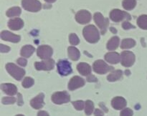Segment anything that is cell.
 Here are the masks:
<instances>
[{
	"label": "cell",
	"instance_id": "obj_8",
	"mask_svg": "<svg viewBox=\"0 0 147 116\" xmlns=\"http://www.w3.org/2000/svg\"><path fill=\"white\" fill-rule=\"evenodd\" d=\"M94 21L98 27L101 30L102 34H105L109 24V19L105 18L100 12H96L94 14Z\"/></svg>",
	"mask_w": 147,
	"mask_h": 116
},
{
	"label": "cell",
	"instance_id": "obj_2",
	"mask_svg": "<svg viewBox=\"0 0 147 116\" xmlns=\"http://www.w3.org/2000/svg\"><path fill=\"white\" fill-rule=\"evenodd\" d=\"M6 70L10 75L12 76L15 80H20L25 74V71L21 67H17L14 63H8L6 65Z\"/></svg>",
	"mask_w": 147,
	"mask_h": 116
},
{
	"label": "cell",
	"instance_id": "obj_10",
	"mask_svg": "<svg viewBox=\"0 0 147 116\" xmlns=\"http://www.w3.org/2000/svg\"><path fill=\"white\" fill-rule=\"evenodd\" d=\"M37 55L42 60H49L53 53V50L51 47L48 45H42L37 48Z\"/></svg>",
	"mask_w": 147,
	"mask_h": 116
},
{
	"label": "cell",
	"instance_id": "obj_27",
	"mask_svg": "<svg viewBox=\"0 0 147 116\" xmlns=\"http://www.w3.org/2000/svg\"><path fill=\"white\" fill-rule=\"evenodd\" d=\"M137 24L140 28L147 30V15H141L137 19Z\"/></svg>",
	"mask_w": 147,
	"mask_h": 116
},
{
	"label": "cell",
	"instance_id": "obj_33",
	"mask_svg": "<svg viewBox=\"0 0 147 116\" xmlns=\"http://www.w3.org/2000/svg\"><path fill=\"white\" fill-rule=\"evenodd\" d=\"M73 105L75 107V108L78 110H82L85 107V103L82 100H78V101L73 102Z\"/></svg>",
	"mask_w": 147,
	"mask_h": 116
},
{
	"label": "cell",
	"instance_id": "obj_7",
	"mask_svg": "<svg viewBox=\"0 0 147 116\" xmlns=\"http://www.w3.org/2000/svg\"><path fill=\"white\" fill-rule=\"evenodd\" d=\"M57 68L59 74L63 76L68 75V74H71L73 72L71 64L68 61L65 60H59L57 64Z\"/></svg>",
	"mask_w": 147,
	"mask_h": 116
},
{
	"label": "cell",
	"instance_id": "obj_43",
	"mask_svg": "<svg viewBox=\"0 0 147 116\" xmlns=\"http://www.w3.org/2000/svg\"><path fill=\"white\" fill-rule=\"evenodd\" d=\"M110 30H111V32H113V33H116V32H117V31H116V29H114V28H113V27H111Z\"/></svg>",
	"mask_w": 147,
	"mask_h": 116
},
{
	"label": "cell",
	"instance_id": "obj_13",
	"mask_svg": "<svg viewBox=\"0 0 147 116\" xmlns=\"http://www.w3.org/2000/svg\"><path fill=\"white\" fill-rule=\"evenodd\" d=\"M85 84V80L79 76H74L72 77L68 83V89L70 90H75L79 87H83Z\"/></svg>",
	"mask_w": 147,
	"mask_h": 116
},
{
	"label": "cell",
	"instance_id": "obj_9",
	"mask_svg": "<svg viewBox=\"0 0 147 116\" xmlns=\"http://www.w3.org/2000/svg\"><path fill=\"white\" fill-rule=\"evenodd\" d=\"M135 62V55L130 51H123L121 54V62L124 67H131Z\"/></svg>",
	"mask_w": 147,
	"mask_h": 116
},
{
	"label": "cell",
	"instance_id": "obj_28",
	"mask_svg": "<svg viewBox=\"0 0 147 116\" xmlns=\"http://www.w3.org/2000/svg\"><path fill=\"white\" fill-rule=\"evenodd\" d=\"M123 7L126 10H131L136 7V0H123Z\"/></svg>",
	"mask_w": 147,
	"mask_h": 116
},
{
	"label": "cell",
	"instance_id": "obj_14",
	"mask_svg": "<svg viewBox=\"0 0 147 116\" xmlns=\"http://www.w3.org/2000/svg\"><path fill=\"white\" fill-rule=\"evenodd\" d=\"M1 40H5V41L17 43L20 41V35H17L13 33L10 32L9 31H2L1 33Z\"/></svg>",
	"mask_w": 147,
	"mask_h": 116
},
{
	"label": "cell",
	"instance_id": "obj_39",
	"mask_svg": "<svg viewBox=\"0 0 147 116\" xmlns=\"http://www.w3.org/2000/svg\"><path fill=\"white\" fill-rule=\"evenodd\" d=\"M17 103H18L19 105H23V100L22 98V95L18 93V98H17Z\"/></svg>",
	"mask_w": 147,
	"mask_h": 116
},
{
	"label": "cell",
	"instance_id": "obj_23",
	"mask_svg": "<svg viewBox=\"0 0 147 116\" xmlns=\"http://www.w3.org/2000/svg\"><path fill=\"white\" fill-rule=\"evenodd\" d=\"M34 47L32 45H25L22 48L21 55L24 57H30L34 53Z\"/></svg>",
	"mask_w": 147,
	"mask_h": 116
},
{
	"label": "cell",
	"instance_id": "obj_37",
	"mask_svg": "<svg viewBox=\"0 0 147 116\" xmlns=\"http://www.w3.org/2000/svg\"><path fill=\"white\" fill-rule=\"evenodd\" d=\"M0 47H1V48H0V51H1V52H8L10 50L9 47L4 45V44H0Z\"/></svg>",
	"mask_w": 147,
	"mask_h": 116
},
{
	"label": "cell",
	"instance_id": "obj_25",
	"mask_svg": "<svg viewBox=\"0 0 147 116\" xmlns=\"http://www.w3.org/2000/svg\"><path fill=\"white\" fill-rule=\"evenodd\" d=\"M136 45V42L132 39H124L122 40L121 47L122 49H130Z\"/></svg>",
	"mask_w": 147,
	"mask_h": 116
},
{
	"label": "cell",
	"instance_id": "obj_41",
	"mask_svg": "<svg viewBox=\"0 0 147 116\" xmlns=\"http://www.w3.org/2000/svg\"><path fill=\"white\" fill-rule=\"evenodd\" d=\"M37 116H50L48 113L45 111H40L37 114Z\"/></svg>",
	"mask_w": 147,
	"mask_h": 116
},
{
	"label": "cell",
	"instance_id": "obj_45",
	"mask_svg": "<svg viewBox=\"0 0 147 116\" xmlns=\"http://www.w3.org/2000/svg\"><path fill=\"white\" fill-rule=\"evenodd\" d=\"M16 116H24V115H17Z\"/></svg>",
	"mask_w": 147,
	"mask_h": 116
},
{
	"label": "cell",
	"instance_id": "obj_11",
	"mask_svg": "<svg viewBox=\"0 0 147 116\" xmlns=\"http://www.w3.org/2000/svg\"><path fill=\"white\" fill-rule=\"evenodd\" d=\"M55 61L52 59L45 60L42 62H37L34 63V67L37 70H51L54 68Z\"/></svg>",
	"mask_w": 147,
	"mask_h": 116
},
{
	"label": "cell",
	"instance_id": "obj_34",
	"mask_svg": "<svg viewBox=\"0 0 147 116\" xmlns=\"http://www.w3.org/2000/svg\"><path fill=\"white\" fill-rule=\"evenodd\" d=\"M133 115V111L130 108H125L121 112L120 116H132Z\"/></svg>",
	"mask_w": 147,
	"mask_h": 116
},
{
	"label": "cell",
	"instance_id": "obj_26",
	"mask_svg": "<svg viewBox=\"0 0 147 116\" xmlns=\"http://www.w3.org/2000/svg\"><path fill=\"white\" fill-rule=\"evenodd\" d=\"M21 9L18 7H14L11 8L9 9L7 11V16L9 17H16V16H19L21 14Z\"/></svg>",
	"mask_w": 147,
	"mask_h": 116
},
{
	"label": "cell",
	"instance_id": "obj_30",
	"mask_svg": "<svg viewBox=\"0 0 147 116\" xmlns=\"http://www.w3.org/2000/svg\"><path fill=\"white\" fill-rule=\"evenodd\" d=\"M34 81L32 78L31 77H27L24 79L22 82V86L24 88H29V87H32L34 84Z\"/></svg>",
	"mask_w": 147,
	"mask_h": 116
},
{
	"label": "cell",
	"instance_id": "obj_44",
	"mask_svg": "<svg viewBox=\"0 0 147 116\" xmlns=\"http://www.w3.org/2000/svg\"><path fill=\"white\" fill-rule=\"evenodd\" d=\"M45 1L47 3H53V2H55L56 0H45Z\"/></svg>",
	"mask_w": 147,
	"mask_h": 116
},
{
	"label": "cell",
	"instance_id": "obj_1",
	"mask_svg": "<svg viewBox=\"0 0 147 116\" xmlns=\"http://www.w3.org/2000/svg\"><path fill=\"white\" fill-rule=\"evenodd\" d=\"M83 36L86 41L90 43H96L100 39V34L98 29L94 25H88L83 29Z\"/></svg>",
	"mask_w": 147,
	"mask_h": 116
},
{
	"label": "cell",
	"instance_id": "obj_40",
	"mask_svg": "<svg viewBox=\"0 0 147 116\" xmlns=\"http://www.w3.org/2000/svg\"><path fill=\"white\" fill-rule=\"evenodd\" d=\"M87 80L88 82H96L97 81V79H96V77L94 75H90L87 78Z\"/></svg>",
	"mask_w": 147,
	"mask_h": 116
},
{
	"label": "cell",
	"instance_id": "obj_36",
	"mask_svg": "<svg viewBox=\"0 0 147 116\" xmlns=\"http://www.w3.org/2000/svg\"><path fill=\"white\" fill-rule=\"evenodd\" d=\"M17 63H18V64H20V66H22V67H24V66L27 65V60H25L24 58H19L18 60H17Z\"/></svg>",
	"mask_w": 147,
	"mask_h": 116
},
{
	"label": "cell",
	"instance_id": "obj_20",
	"mask_svg": "<svg viewBox=\"0 0 147 116\" xmlns=\"http://www.w3.org/2000/svg\"><path fill=\"white\" fill-rule=\"evenodd\" d=\"M77 69L79 72L83 76H88L91 72V67L88 64L85 62H80L78 64Z\"/></svg>",
	"mask_w": 147,
	"mask_h": 116
},
{
	"label": "cell",
	"instance_id": "obj_15",
	"mask_svg": "<svg viewBox=\"0 0 147 116\" xmlns=\"http://www.w3.org/2000/svg\"><path fill=\"white\" fill-rule=\"evenodd\" d=\"M44 97L45 95L43 93H40L38 95L36 96L34 98H33L32 100L30 101V105H31L32 107L34 109H38L42 108V107L44 106Z\"/></svg>",
	"mask_w": 147,
	"mask_h": 116
},
{
	"label": "cell",
	"instance_id": "obj_32",
	"mask_svg": "<svg viewBox=\"0 0 147 116\" xmlns=\"http://www.w3.org/2000/svg\"><path fill=\"white\" fill-rule=\"evenodd\" d=\"M16 98L14 97H3L1 102L4 105H9V104H14L16 102Z\"/></svg>",
	"mask_w": 147,
	"mask_h": 116
},
{
	"label": "cell",
	"instance_id": "obj_3",
	"mask_svg": "<svg viewBox=\"0 0 147 116\" xmlns=\"http://www.w3.org/2000/svg\"><path fill=\"white\" fill-rule=\"evenodd\" d=\"M22 6L25 10L36 12L41 9L42 4L38 0H22Z\"/></svg>",
	"mask_w": 147,
	"mask_h": 116
},
{
	"label": "cell",
	"instance_id": "obj_6",
	"mask_svg": "<svg viewBox=\"0 0 147 116\" xmlns=\"http://www.w3.org/2000/svg\"><path fill=\"white\" fill-rule=\"evenodd\" d=\"M52 101L57 105L68 103L70 100V96L67 92H56L52 95Z\"/></svg>",
	"mask_w": 147,
	"mask_h": 116
},
{
	"label": "cell",
	"instance_id": "obj_21",
	"mask_svg": "<svg viewBox=\"0 0 147 116\" xmlns=\"http://www.w3.org/2000/svg\"><path fill=\"white\" fill-rule=\"evenodd\" d=\"M68 57L73 61H77L80 57V53L77 48L74 47H69L67 49Z\"/></svg>",
	"mask_w": 147,
	"mask_h": 116
},
{
	"label": "cell",
	"instance_id": "obj_29",
	"mask_svg": "<svg viewBox=\"0 0 147 116\" xmlns=\"http://www.w3.org/2000/svg\"><path fill=\"white\" fill-rule=\"evenodd\" d=\"M94 110V104L91 100H87L85 103V113L87 115H90L92 114Z\"/></svg>",
	"mask_w": 147,
	"mask_h": 116
},
{
	"label": "cell",
	"instance_id": "obj_22",
	"mask_svg": "<svg viewBox=\"0 0 147 116\" xmlns=\"http://www.w3.org/2000/svg\"><path fill=\"white\" fill-rule=\"evenodd\" d=\"M122 76H123V72L121 70H115L108 75L107 80L110 82L117 81L122 78Z\"/></svg>",
	"mask_w": 147,
	"mask_h": 116
},
{
	"label": "cell",
	"instance_id": "obj_4",
	"mask_svg": "<svg viewBox=\"0 0 147 116\" xmlns=\"http://www.w3.org/2000/svg\"><path fill=\"white\" fill-rule=\"evenodd\" d=\"M93 70L96 73L100 74H106V73L109 72L113 70V67L108 65L103 60H96L94 63H93Z\"/></svg>",
	"mask_w": 147,
	"mask_h": 116
},
{
	"label": "cell",
	"instance_id": "obj_18",
	"mask_svg": "<svg viewBox=\"0 0 147 116\" xmlns=\"http://www.w3.org/2000/svg\"><path fill=\"white\" fill-rule=\"evenodd\" d=\"M1 87L3 92L9 95H14L17 93V88L14 84L4 83V84H1Z\"/></svg>",
	"mask_w": 147,
	"mask_h": 116
},
{
	"label": "cell",
	"instance_id": "obj_5",
	"mask_svg": "<svg viewBox=\"0 0 147 116\" xmlns=\"http://www.w3.org/2000/svg\"><path fill=\"white\" fill-rule=\"evenodd\" d=\"M110 18L112 21H115V22H119L121 21H123V19L130 20L131 16L126 11L116 9H113L111 11Z\"/></svg>",
	"mask_w": 147,
	"mask_h": 116
},
{
	"label": "cell",
	"instance_id": "obj_24",
	"mask_svg": "<svg viewBox=\"0 0 147 116\" xmlns=\"http://www.w3.org/2000/svg\"><path fill=\"white\" fill-rule=\"evenodd\" d=\"M119 38L118 37H113L107 43V49L109 50H114L117 49L119 45Z\"/></svg>",
	"mask_w": 147,
	"mask_h": 116
},
{
	"label": "cell",
	"instance_id": "obj_31",
	"mask_svg": "<svg viewBox=\"0 0 147 116\" xmlns=\"http://www.w3.org/2000/svg\"><path fill=\"white\" fill-rule=\"evenodd\" d=\"M69 40H70V44H73V45H77L80 42V40H79L78 37L74 33H72L69 36Z\"/></svg>",
	"mask_w": 147,
	"mask_h": 116
},
{
	"label": "cell",
	"instance_id": "obj_16",
	"mask_svg": "<svg viewBox=\"0 0 147 116\" xmlns=\"http://www.w3.org/2000/svg\"><path fill=\"white\" fill-rule=\"evenodd\" d=\"M111 105L116 110H121L125 108L127 105L126 100L122 97H116L112 100Z\"/></svg>",
	"mask_w": 147,
	"mask_h": 116
},
{
	"label": "cell",
	"instance_id": "obj_42",
	"mask_svg": "<svg viewBox=\"0 0 147 116\" xmlns=\"http://www.w3.org/2000/svg\"><path fill=\"white\" fill-rule=\"evenodd\" d=\"M100 106H101V107H103V108H104V110H105V112H108V110H107V108H106V107H105V106H104V105H103V103H100Z\"/></svg>",
	"mask_w": 147,
	"mask_h": 116
},
{
	"label": "cell",
	"instance_id": "obj_19",
	"mask_svg": "<svg viewBox=\"0 0 147 116\" xmlns=\"http://www.w3.org/2000/svg\"><path fill=\"white\" fill-rule=\"evenodd\" d=\"M105 60L111 64H117L121 61V55L117 52H109L105 55Z\"/></svg>",
	"mask_w": 147,
	"mask_h": 116
},
{
	"label": "cell",
	"instance_id": "obj_17",
	"mask_svg": "<svg viewBox=\"0 0 147 116\" xmlns=\"http://www.w3.org/2000/svg\"><path fill=\"white\" fill-rule=\"evenodd\" d=\"M24 26V21L20 18L10 19L8 22V27L11 30H20Z\"/></svg>",
	"mask_w": 147,
	"mask_h": 116
},
{
	"label": "cell",
	"instance_id": "obj_12",
	"mask_svg": "<svg viewBox=\"0 0 147 116\" xmlns=\"http://www.w3.org/2000/svg\"><path fill=\"white\" fill-rule=\"evenodd\" d=\"M76 19L78 22L81 24H87L90 22L91 19V14L87 10H80L76 14Z\"/></svg>",
	"mask_w": 147,
	"mask_h": 116
},
{
	"label": "cell",
	"instance_id": "obj_35",
	"mask_svg": "<svg viewBox=\"0 0 147 116\" xmlns=\"http://www.w3.org/2000/svg\"><path fill=\"white\" fill-rule=\"evenodd\" d=\"M122 27H123V28L126 30H130V29H132V28H135L134 26L132 25V24L128 21H125L124 22H123V24H122Z\"/></svg>",
	"mask_w": 147,
	"mask_h": 116
},
{
	"label": "cell",
	"instance_id": "obj_38",
	"mask_svg": "<svg viewBox=\"0 0 147 116\" xmlns=\"http://www.w3.org/2000/svg\"><path fill=\"white\" fill-rule=\"evenodd\" d=\"M95 116H103V112L101 111L100 109H96L94 112Z\"/></svg>",
	"mask_w": 147,
	"mask_h": 116
}]
</instances>
